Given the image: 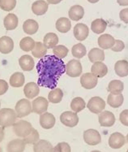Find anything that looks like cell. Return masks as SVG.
<instances>
[{"instance_id": "d590c367", "label": "cell", "mask_w": 128, "mask_h": 152, "mask_svg": "<svg viewBox=\"0 0 128 152\" xmlns=\"http://www.w3.org/2000/svg\"><path fill=\"white\" fill-rule=\"evenodd\" d=\"M46 52L47 48L44 46V44L42 42H36L33 50H32L33 56H34L35 58H38V59L43 58L44 56H46Z\"/></svg>"}, {"instance_id": "7c38bea8", "label": "cell", "mask_w": 128, "mask_h": 152, "mask_svg": "<svg viewBox=\"0 0 128 152\" xmlns=\"http://www.w3.org/2000/svg\"><path fill=\"white\" fill-rule=\"evenodd\" d=\"M126 143L125 137L120 133H114L109 138V146L113 149H119Z\"/></svg>"}, {"instance_id": "7a4b0ae2", "label": "cell", "mask_w": 128, "mask_h": 152, "mask_svg": "<svg viewBox=\"0 0 128 152\" xmlns=\"http://www.w3.org/2000/svg\"><path fill=\"white\" fill-rule=\"evenodd\" d=\"M16 112L11 108H3L0 110V126L3 128L12 126L16 122Z\"/></svg>"}, {"instance_id": "52a82bcc", "label": "cell", "mask_w": 128, "mask_h": 152, "mask_svg": "<svg viewBox=\"0 0 128 152\" xmlns=\"http://www.w3.org/2000/svg\"><path fill=\"white\" fill-rule=\"evenodd\" d=\"M60 121L62 124L67 127L73 128L79 123V117L77 113L74 112H64L60 115Z\"/></svg>"}, {"instance_id": "44dd1931", "label": "cell", "mask_w": 128, "mask_h": 152, "mask_svg": "<svg viewBox=\"0 0 128 152\" xmlns=\"http://www.w3.org/2000/svg\"><path fill=\"white\" fill-rule=\"evenodd\" d=\"M68 15L71 20H74V21H78L84 17L85 9L80 5H74L69 10Z\"/></svg>"}, {"instance_id": "4dcf8cb0", "label": "cell", "mask_w": 128, "mask_h": 152, "mask_svg": "<svg viewBox=\"0 0 128 152\" xmlns=\"http://www.w3.org/2000/svg\"><path fill=\"white\" fill-rule=\"evenodd\" d=\"M25 78L24 74L22 72H15L13 73L11 77H10L9 83L12 87L15 88H18V87H21L25 84Z\"/></svg>"}, {"instance_id": "b9f144b4", "label": "cell", "mask_w": 128, "mask_h": 152, "mask_svg": "<svg viewBox=\"0 0 128 152\" xmlns=\"http://www.w3.org/2000/svg\"><path fill=\"white\" fill-rule=\"evenodd\" d=\"M72 149L68 143L59 142L54 147V152H71Z\"/></svg>"}, {"instance_id": "5b68a950", "label": "cell", "mask_w": 128, "mask_h": 152, "mask_svg": "<svg viewBox=\"0 0 128 152\" xmlns=\"http://www.w3.org/2000/svg\"><path fill=\"white\" fill-rule=\"evenodd\" d=\"M66 73L71 77H77L82 73L81 63L78 59H72L66 65Z\"/></svg>"}, {"instance_id": "7bdbcfd3", "label": "cell", "mask_w": 128, "mask_h": 152, "mask_svg": "<svg viewBox=\"0 0 128 152\" xmlns=\"http://www.w3.org/2000/svg\"><path fill=\"white\" fill-rule=\"evenodd\" d=\"M125 48V44L121 40H115V42L112 47V50L114 52H120Z\"/></svg>"}, {"instance_id": "db71d44e", "label": "cell", "mask_w": 128, "mask_h": 152, "mask_svg": "<svg viewBox=\"0 0 128 152\" xmlns=\"http://www.w3.org/2000/svg\"><path fill=\"white\" fill-rule=\"evenodd\" d=\"M0 152H3V150H2V148L0 147Z\"/></svg>"}, {"instance_id": "8fae6325", "label": "cell", "mask_w": 128, "mask_h": 152, "mask_svg": "<svg viewBox=\"0 0 128 152\" xmlns=\"http://www.w3.org/2000/svg\"><path fill=\"white\" fill-rule=\"evenodd\" d=\"M99 123L102 127H111L115 123V116L111 112L103 111L98 116Z\"/></svg>"}, {"instance_id": "ffe728a7", "label": "cell", "mask_w": 128, "mask_h": 152, "mask_svg": "<svg viewBox=\"0 0 128 152\" xmlns=\"http://www.w3.org/2000/svg\"><path fill=\"white\" fill-rule=\"evenodd\" d=\"M19 64L22 70L26 72L32 71L34 68V59L28 55L22 56L19 59Z\"/></svg>"}, {"instance_id": "11a10c76", "label": "cell", "mask_w": 128, "mask_h": 152, "mask_svg": "<svg viewBox=\"0 0 128 152\" xmlns=\"http://www.w3.org/2000/svg\"><path fill=\"white\" fill-rule=\"evenodd\" d=\"M0 106H1V102H0Z\"/></svg>"}, {"instance_id": "603a6c76", "label": "cell", "mask_w": 128, "mask_h": 152, "mask_svg": "<svg viewBox=\"0 0 128 152\" xmlns=\"http://www.w3.org/2000/svg\"><path fill=\"white\" fill-rule=\"evenodd\" d=\"M18 22H19L18 17L13 13H9L3 20V25L7 30L10 31L16 28V27L18 26Z\"/></svg>"}, {"instance_id": "681fc988", "label": "cell", "mask_w": 128, "mask_h": 152, "mask_svg": "<svg viewBox=\"0 0 128 152\" xmlns=\"http://www.w3.org/2000/svg\"><path fill=\"white\" fill-rule=\"evenodd\" d=\"M62 0H47V2L50 4H58Z\"/></svg>"}, {"instance_id": "ba28073f", "label": "cell", "mask_w": 128, "mask_h": 152, "mask_svg": "<svg viewBox=\"0 0 128 152\" xmlns=\"http://www.w3.org/2000/svg\"><path fill=\"white\" fill-rule=\"evenodd\" d=\"M84 140L88 145L96 146L101 142V137L96 129H88L84 133Z\"/></svg>"}, {"instance_id": "f5cc1de1", "label": "cell", "mask_w": 128, "mask_h": 152, "mask_svg": "<svg viewBox=\"0 0 128 152\" xmlns=\"http://www.w3.org/2000/svg\"><path fill=\"white\" fill-rule=\"evenodd\" d=\"M127 142H128V134L127 135Z\"/></svg>"}, {"instance_id": "d6986e66", "label": "cell", "mask_w": 128, "mask_h": 152, "mask_svg": "<svg viewBox=\"0 0 128 152\" xmlns=\"http://www.w3.org/2000/svg\"><path fill=\"white\" fill-rule=\"evenodd\" d=\"M91 72L97 78L103 77L108 72V68L105 64H103V62H96L93 63L92 66Z\"/></svg>"}, {"instance_id": "f907efd6", "label": "cell", "mask_w": 128, "mask_h": 152, "mask_svg": "<svg viewBox=\"0 0 128 152\" xmlns=\"http://www.w3.org/2000/svg\"><path fill=\"white\" fill-rule=\"evenodd\" d=\"M88 2L91 3H97L99 0H88Z\"/></svg>"}, {"instance_id": "bcb514c9", "label": "cell", "mask_w": 128, "mask_h": 152, "mask_svg": "<svg viewBox=\"0 0 128 152\" xmlns=\"http://www.w3.org/2000/svg\"><path fill=\"white\" fill-rule=\"evenodd\" d=\"M119 17L125 24H128V8L122 10L119 13Z\"/></svg>"}, {"instance_id": "6da1fadb", "label": "cell", "mask_w": 128, "mask_h": 152, "mask_svg": "<svg viewBox=\"0 0 128 152\" xmlns=\"http://www.w3.org/2000/svg\"><path fill=\"white\" fill-rule=\"evenodd\" d=\"M37 71L38 86L54 90L59 78L66 72V65L63 59L55 56H45L38 61Z\"/></svg>"}, {"instance_id": "7402d4cb", "label": "cell", "mask_w": 128, "mask_h": 152, "mask_svg": "<svg viewBox=\"0 0 128 152\" xmlns=\"http://www.w3.org/2000/svg\"><path fill=\"white\" fill-rule=\"evenodd\" d=\"M48 10V3L44 0L35 1L32 5V11L37 16H42L46 14Z\"/></svg>"}, {"instance_id": "74e56055", "label": "cell", "mask_w": 128, "mask_h": 152, "mask_svg": "<svg viewBox=\"0 0 128 152\" xmlns=\"http://www.w3.org/2000/svg\"><path fill=\"white\" fill-rule=\"evenodd\" d=\"M72 56L75 57L76 59H81L86 55L87 50H86L85 46H84L83 44L78 43L73 46L72 49Z\"/></svg>"}, {"instance_id": "9a60e30c", "label": "cell", "mask_w": 128, "mask_h": 152, "mask_svg": "<svg viewBox=\"0 0 128 152\" xmlns=\"http://www.w3.org/2000/svg\"><path fill=\"white\" fill-rule=\"evenodd\" d=\"M14 49V42L8 36L0 37V52L2 54H9Z\"/></svg>"}, {"instance_id": "e0dca14e", "label": "cell", "mask_w": 128, "mask_h": 152, "mask_svg": "<svg viewBox=\"0 0 128 152\" xmlns=\"http://www.w3.org/2000/svg\"><path fill=\"white\" fill-rule=\"evenodd\" d=\"M25 145L26 144L23 139L17 138V139L12 140L7 146V152H24Z\"/></svg>"}, {"instance_id": "c3c4849f", "label": "cell", "mask_w": 128, "mask_h": 152, "mask_svg": "<svg viewBox=\"0 0 128 152\" xmlns=\"http://www.w3.org/2000/svg\"><path fill=\"white\" fill-rule=\"evenodd\" d=\"M3 138H4V130L3 127H0V142H3Z\"/></svg>"}, {"instance_id": "1f68e13d", "label": "cell", "mask_w": 128, "mask_h": 152, "mask_svg": "<svg viewBox=\"0 0 128 152\" xmlns=\"http://www.w3.org/2000/svg\"><path fill=\"white\" fill-rule=\"evenodd\" d=\"M107 27V23L103 19H97L92 22L91 29L92 31L97 34H102Z\"/></svg>"}, {"instance_id": "ee69618b", "label": "cell", "mask_w": 128, "mask_h": 152, "mask_svg": "<svg viewBox=\"0 0 128 152\" xmlns=\"http://www.w3.org/2000/svg\"><path fill=\"white\" fill-rule=\"evenodd\" d=\"M119 119H120V121H121V123H122L123 125L128 126V109L122 111V112L120 113Z\"/></svg>"}, {"instance_id": "836d02e7", "label": "cell", "mask_w": 128, "mask_h": 152, "mask_svg": "<svg viewBox=\"0 0 128 152\" xmlns=\"http://www.w3.org/2000/svg\"><path fill=\"white\" fill-rule=\"evenodd\" d=\"M63 98V90L59 88H55L50 91L48 95V99L52 103H59Z\"/></svg>"}, {"instance_id": "f6af8a7d", "label": "cell", "mask_w": 128, "mask_h": 152, "mask_svg": "<svg viewBox=\"0 0 128 152\" xmlns=\"http://www.w3.org/2000/svg\"><path fill=\"white\" fill-rule=\"evenodd\" d=\"M8 90V84L6 81L0 79V96L3 95Z\"/></svg>"}, {"instance_id": "9f6ffc18", "label": "cell", "mask_w": 128, "mask_h": 152, "mask_svg": "<svg viewBox=\"0 0 128 152\" xmlns=\"http://www.w3.org/2000/svg\"><path fill=\"white\" fill-rule=\"evenodd\" d=\"M127 152H128V150H127Z\"/></svg>"}, {"instance_id": "3957f363", "label": "cell", "mask_w": 128, "mask_h": 152, "mask_svg": "<svg viewBox=\"0 0 128 152\" xmlns=\"http://www.w3.org/2000/svg\"><path fill=\"white\" fill-rule=\"evenodd\" d=\"M33 129V128L32 124L26 121H20L16 122L13 125V130L15 134L20 137H23V138L28 136L31 133Z\"/></svg>"}, {"instance_id": "816d5d0a", "label": "cell", "mask_w": 128, "mask_h": 152, "mask_svg": "<svg viewBox=\"0 0 128 152\" xmlns=\"http://www.w3.org/2000/svg\"><path fill=\"white\" fill-rule=\"evenodd\" d=\"M91 152H101V151H93Z\"/></svg>"}, {"instance_id": "d4e9b609", "label": "cell", "mask_w": 128, "mask_h": 152, "mask_svg": "<svg viewBox=\"0 0 128 152\" xmlns=\"http://www.w3.org/2000/svg\"><path fill=\"white\" fill-rule=\"evenodd\" d=\"M38 28H39L38 23L33 19H28L24 22L23 29H24L25 33H26L28 35L35 34L38 31Z\"/></svg>"}, {"instance_id": "5bb4252c", "label": "cell", "mask_w": 128, "mask_h": 152, "mask_svg": "<svg viewBox=\"0 0 128 152\" xmlns=\"http://www.w3.org/2000/svg\"><path fill=\"white\" fill-rule=\"evenodd\" d=\"M40 124L45 129H50L55 124V117L50 112H44L40 115Z\"/></svg>"}, {"instance_id": "2e32d148", "label": "cell", "mask_w": 128, "mask_h": 152, "mask_svg": "<svg viewBox=\"0 0 128 152\" xmlns=\"http://www.w3.org/2000/svg\"><path fill=\"white\" fill-rule=\"evenodd\" d=\"M24 93L25 94V97L28 98V99H34L37 96H38V94L40 93L39 86L34 82L27 83L24 88Z\"/></svg>"}, {"instance_id": "8992f818", "label": "cell", "mask_w": 128, "mask_h": 152, "mask_svg": "<svg viewBox=\"0 0 128 152\" xmlns=\"http://www.w3.org/2000/svg\"><path fill=\"white\" fill-rule=\"evenodd\" d=\"M87 107L91 112L94 114H100L101 112H103L106 107V102L100 97H93L88 101L87 104Z\"/></svg>"}, {"instance_id": "83f0119b", "label": "cell", "mask_w": 128, "mask_h": 152, "mask_svg": "<svg viewBox=\"0 0 128 152\" xmlns=\"http://www.w3.org/2000/svg\"><path fill=\"white\" fill-rule=\"evenodd\" d=\"M55 26H56L58 31H59L60 33H63V34H66L72 28V23L68 18L61 17L56 21Z\"/></svg>"}, {"instance_id": "f35d334b", "label": "cell", "mask_w": 128, "mask_h": 152, "mask_svg": "<svg viewBox=\"0 0 128 152\" xmlns=\"http://www.w3.org/2000/svg\"><path fill=\"white\" fill-rule=\"evenodd\" d=\"M39 133L38 130H36L35 129H33V130L31 131V133L28 134V136L24 137V142L25 144H33L35 145L36 143L39 141Z\"/></svg>"}, {"instance_id": "d6a6232c", "label": "cell", "mask_w": 128, "mask_h": 152, "mask_svg": "<svg viewBox=\"0 0 128 152\" xmlns=\"http://www.w3.org/2000/svg\"><path fill=\"white\" fill-rule=\"evenodd\" d=\"M124 89V85L122 81L119 80H113L109 83L108 90L110 94H122Z\"/></svg>"}, {"instance_id": "f1b7e54d", "label": "cell", "mask_w": 128, "mask_h": 152, "mask_svg": "<svg viewBox=\"0 0 128 152\" xmlns=\"http://www.w3.org/2000/svg\"><path fill=\"white\" fill-rule=\"evenodd\" d=\"M88 59L90 62H102L105 59V52L99 48H93L88 53Z\"/></svg>"}, {"instance_id": "60d3db41", "label": "cell", "mask_w": 128, "mask_h": 152, "mask_svg": "<svg viewBox=\"0 0 128 152\" xmlns=\"http://www.w3.org/2000/svg\"><path fill=\"white\" fill-rule=\"evenodd\" d=\"M16 5V0H0V8L6 12L12 11Z\"/></svg>"}, {"instance_id": "4fadbf2b", "label": "cell", "mask_w": 128, "mask_h": 152, "mask_svg": "<svg viewBox=\"0 0 128 152\" xmlns=\"http://www.w3.org/2000/svg\"><path fill=\"white\" fill-rule=\"evenodd\" d=\"M89 34V28L87 25L83 24V23H80L75 25L74 27V36L78 41L85 40L88 36Z\"/></svg>"}, {"instance_id": "30bf717a", "label": "cell", "mask_w": 128, "mask_h": 152, "mask_svg": "<svg viewBox=\"0 0 128 152\" xmlns=\"http://www.w3.org/2000/svg\"><path fill=\"white\" fill-rule=\"evenodd\" d=\"M48 105H49V102L46 99H45L43 97H38L32 102V109L33 112L41 115L44 112H46Z\"/></svg>"}, {"instance_id": "484cf974", "label": "cell", "mask_w": 128, "mask_h": 152, "mask_svg": "<svg viewBox=\"0 0 128 152\" xmlns=\"http://www.w3.org/2000/svg\"><path fill=\"white\" fill-rule=\"evenodd\" d=\"M34 152H54L53 145L46 140H39L33 146Z\"/></svg>"}, {"instance_id": "ac0fdd59", "label": "cell", "mask_w": 128, "mask_h": 152, "mask_svg": "<svg viewBox=\"0 0 128 152\" xmlns=\"http://www.w3.org/2000/svg\"><path fill=\"white\" fill-rule=\"evenodd\" d=\"M114 42H115V39L109 34H102L98 37V45L103 50L112 48Z\"/></svg>"}, {"instance_id": "4316f807", "label": "cell", "mask_w": 128, "mask_h": 152, "mask_svg": "<svg viewBox=\"0 0 128 152\" xmlns=\"http://www.w3.org/2000/svg\"><path fill=\"white\" fill-rule=\"evenodd\" d=\"M114 71L116 74L120 77H125L128 76V61L119 60L114 65Z\"/></svg>"}, {"instance_id": "7dc6e473", "label": "cell", "mask_w": 128, "mask_h": 152, "mask_svg": "<svg viewBox=\"0 0 128 152\" xmlns=\"http://www.w3.org/2000/svg\"><path fill=\"white\" fill-rule=\"evenodd\" d=\"M120 6H128V0H117Z\"/></svg>"}, {"instance_id": "8d00e7d4", "label": "cell", "mask_w": 128, "mask_h": 152, "mask_svg": "<svg viewBox=\"0 0 128 152\" xmlns=\"http://www.w3.org/2000/svg\"><path fill=\"white\" fill-rule=\"evenodd\" d=\"M85 107V102L80 97H76L75 99H73L71 102V108L74 112H81L82 110H84Z\"/></svg>"}, {"instance_id": "cb8c5ba5", "label": "cell", "mask_w": 128, "mask_h": 152, "mask_svg": "<svg viewBox=\"0 0 128 152\" xmlns=\"http://www.w3.org/2000/svg\"><path fill=\"white\" fill-rule=\"evenodd\" d=\"M43 44L47 49H51L58 46L59 37L54 33H48L45 35L43 39Z\"/></svg>"}, {"instance_id": "f546056e", "label": "cell", "mask_w": 128, "mask_h": 152, "mask_svg": "<svg viewBox=\"0 0 128 152\" xmlns=\"http://www.w3.org/2000/svg\"><path fill=\"white\" fill-rule=\"evenodd\" d=\"M123 101H124V98L122 94H109L107 98L108 104L114 108H118L119 107H121L123 103Z\"/></svg>"}, {"instance_id": "ab89813d", "label": "cell", "mask_w": 128, "mask_h": 152, "mask_svg": "<svg viewBox=\"0 0 128 152\" xmlns=\"http://www.w3.org/2000/svg\"><path fill=\"white\" fill-rule=\"evenodd\" d=\"M69 50L65 47V46H63V45H58L56 47L53 48V53L54 56H55L56 57H58L59 59H63L65 58L66 56H67L68 54Z\"/></svg>"}, {"instance_id": "9c48e42d", "label": "cell", "mask_w": 128, "mask_h": 152, "mask_svg": "<svg viewBox=\"0 0 128 152\" xmlns=\"http://www.w3.org/2000/svg\"><path fill=\"white\" fill-rule=\"evenodd\" d=\"M97 82H98V78L95 77L92 72H86L82 75L80 77V83L82 87L87 90L93 89L97 86Z\"/></svg>"}, {"instance_id": "e575fe53", "label": "cell", "mask_w": 128, "mask_h": 152, "mask_svg": "<svg viewBox=\"0 0 128 152\" xmlns=\"http://www.w3.org/2000/svg\"><path fill=\"white\" fill-rule=\"evenodd\" d=\"M35 41L30 37H25L23 39H21L20 42V47L22 50L28 52V51H32L33 50L35 47Z\"/></svg>"}, {"instance_id": "277c9868", "label": "cell", "mask_w": 128, "mask_h": 152, "mask_svg": "<svg viewBox=\"0 0 128 152\" xmlns=\"http://www.w3.org/2000/svg\"><path fill=\"white\" fill-rule=\"evenodd\" d=\"M15 112L17 115V117L19 118H23V117L27 116L33 112L31 102L25 99L19 100L16 103Z\"/></svg>"}]
</instances>
